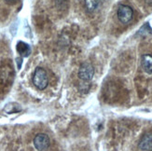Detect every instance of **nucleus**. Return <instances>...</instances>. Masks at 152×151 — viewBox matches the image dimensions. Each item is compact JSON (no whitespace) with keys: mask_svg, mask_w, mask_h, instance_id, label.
I'll list each match as a JSON object with an SVG mask.
<instances>
[{"mask_svg":"<svg viewBox=\"0 0 152 151\" xmlns=\"http://www.w3.org/2000/svg\"><path fill=\"white\" fill-rule=\"evenodd\" d=\"M50 144V137L46 133H38L34 138V146L38 151H45L46 149H48Z\"/></svg>","mask_w":152,"mask_h":151,"instance_id":"20e7f679","label":"nucleus"},{"mask_svg":"<svg viewBox=\"0 0 152 151\" xmlns=\"http://www.w3.org/2000/svg\"><path fill=\"white\" fill-rule=\"evenodd\" d=\"M94 68L90 63L85 62L79 66L78 77L80 78L81 80L89 81L94 77Z\"/></svg>","mask_w":152,"mask_h":151,"instance_id":"f03ea898","label":"nucleus"},{"mask_svg":"<svg viewBox=\"0 0 152 151\" xmlns=\"http://www.w3.org/2000/svg\"><path fill=\"white\" fill-rule=\"evenodd\" d=\"M17 50L22 56H28L31 52L30 47L27 44H25L23 42H19L17 44Z\"/></svg>","mask_w":152,"mask_h":151,"instance_id":"0eeeda50","label":"nucleus"},{"mask_svg":"<svg viewBox=\"0 0 152 151\" xmlns=\"http://www.w3.org/2000/svg\"><path fill=\"white\" fill-rule=\"evenodd\" d=\"M118 18L120 22L122 23H128L132 19H133L134 11L130 6L127 5H121L118 9Z\"/></svg>","mask_w":152,"mask_h":151,"instance_id":"7ed1b4c3","label":"nucleus"},{"mask_svg":"<svg viewBox=\"0 0 152 151\" xmlns=\"http://www.w3.org/2000/svg\"><path fill=\"white\" fill-rule=\"evenodd\" d=\"M138 147L142 151H152V133H148L142 136Z\"/></svg>","mask_w":152,"mask_h":151,"instance_id":"39448f33","label":"nucleus"},{"mask_svg":"<svg viewBox=\"0 0 152 151\" xmlns=\"http://www.w3.org/2000/svg\"><path fill=\"white\" fill-rule=\"evenodd\" d=\"M85 1V8L88 12H92L97 9L99 7V0H84Z\"/></svg>","mask_w":152,"mask_h":151,"instance_id":"6e6552de","label":"nucleus"},{"mask_svg":"<svg viewBox=\"0 0 152 151\" xmlns=\"http://www.w3.org/2000/svg\"><path fill=\"white\" fill-rule=\"evenodd\" d=\"M33 83L38 90H45L48 87L49 78L46 70L42 67H37L33 75Z\"/></svg>","mask_w":152,"mask_h":151,"instance_id":"f257e3e1","label":"nucleus"},{"mask_svg":"<svg viewBox=\"0 0 152 151\" xmlns=\"http://www.w3.org/2000/svg\"><path fill=\"white\" fill-rule=\"evenodd\" d=\"M142 66L148 74H152V55L144 54L142 56Z\"/></svg>","mask_w":152,"mask_h":151,"instance_id":"423d86ee","label":"nucleus"},{"mask_svg":"<svg viewBox=\"0 0 152 151\" xmlns=\"http://www.w3.org/2000/svg\"><path fill=\"white\" fill-rule=\"evenodd\" d=\"M4 1L6 3H8V4H15L18 0H4Z\"/></svg>","mask_w":152,"mask_h":151,"instance_id":"1a4fd4ad","label":"nucleus"}]
</instances>
